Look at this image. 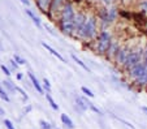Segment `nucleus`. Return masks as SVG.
Segmentation results:
<instances>
[{"label":"nucleus","instance_id":"nucleus-20","mask_svg":"<svg viewBox=\"0 0 147 129\" xmlns=\"http://www.w3.org/2000/svg\"><path fill=\"white\" fill-rule=\"evenodd\" d=\"M46 99H47L48 104H50V106H51V108H53V109H55V111H57V109H59V106H57V104H56V102L52 99V97H51V94H48V93L46 94Z\"/></svg>","mask_w":147,"mask_h":129},{"label":"nucleus","instance_id":"nucleus-24","mask_svg":"<svg viewBox=\"0 0 147 129\" xmlns=\"http://www.w3.org/2000/svg\"><path fill=\"white\" fill-rule=\"evenodd\" d=\"M108 13H109V20H111V22H113V21L116 20L117 11L115 8H112V9H109V11H108Z\"/></svg>","mask_w":147,"mask_h":129},{"label":"nucleus","instance_id":"nucleus-26","mask_svg":"<svg viewBox=\"0 0 147 129\" xmlns=\"http://www.w3.org/2000/svg\"><path fill=\"white\" fill-rule=\"evenodd\" d=\"M13 59L18 63V65H22V64H25V63H26V60L24 59V57H21L20 55H17V53H14V55H13Z\"/></svg>","mask_w":147,"mask_h":129},{"label":"nucleus","instance_id":"nucleus-8","mask_svg":"<svg viewBox=\"0 0 147 129\" xmlns=\"http://www.w3.org/2000/svg\"><path fill=\"white\" fill-rule=\"evenodd\" d=\"M129 53L130 52H129L126 48H122V50H120L119 52H117L116 60L119 61V64H121V65L125 64V61H126V59H128V56H129Z\"/></svg>","mask_w":147,"mask_h":129},{"label":"nucleus","instance_id":"nucleus-19","mask_svg":"<svg viewBox=\"0 0 147 129\" xmlns=\"http://www.w3.org/2000/svg\"><path fill=\"white\" fill-rule=\"evenodd\" d=\"M1 84H3V86L5 87L8 91H11V93H14V91H17V90H16V86L13 85V82H11L9 80H5V81H3Z\"/></svg>","mask_w":147,"mask_h":129},{"label":"nucleus","instance_id":"nucleus-38","mask_svg":"<svg viewBox=\"0 0 147 129\" xmlns=\"http://www.w3.org/2000/svg\"><path fill=\"white\" fill-rule=\"evenodd\" d=\"M141 109H142V112H143V113H144V115H146V116H147V107H142V108H141Z\"/></svg>","mask_w":147,"mask_h":129},{"label":"nucleus","instance_id":"nucleus-43","mask_svg":"<svg viewBox=\"0 0 147 129\" xmlns=\"http://www.w3.org/2000/svg\"><path fill=\"white\" fill-rule=\"evenodd\" d=\"M0 87H1V86H0Z\"/></svg>","mask_w":147,"mask_h":129},{"label":"nucleus","instance_id":"nucleus-35","mask_svg":"<svg viewBox=\"0 0 147 129\" xmlns=\"http://www.w3.org/2000/svg\"><path fill=\"white\" fill-rule=\"evenodd\" d=\"M45 28L47 29L48 31H50V34H52V35H55V31H53V29H51V28H50V26H48V25H45Z\"/></svg>","mask_w":147,"mask_h":129},{"label":"nucleus","instance_id":"nucleus-6","mask_svg":"<svg viewBox=\"0 0 147 129\" xmlns=\"http://www.w3.org/2000/svg\"><path fill=\"white\" fill-rule=\"evenodd\" d=\"M86 21H87V18H86V16H85V14H82V13L76 14V16H74V31H76V33L80 34V31L82 30V28L85 26Z\"/></svg>","mask_w":147,"mask_h":129},{"label":"nucleus","instance_id":"nucleus-12","mask_svg":"<svg viewBox=\"0 0 147 129\" xmlns=\"http://www.w3.org/2000/svg\"><path fill=\"white\" fill-rule=\"evenodd\" d=\"M60 119H61V123L64 124V126H65L67 129H74V124H73L72 119H70L68 115L63 113V115L60 116Z\"/></svg>","mask_w":147,"mask_h":129},{"label":"nucleus","instance_id":"nucleus-7","mask_svg":"<svg viewBox=\"0 0 147 129\" xmlns=\"http://www.w3.org/2000/svg\"><path fill=\"white\" fill-rule=\"evenodd\" d=\"M89 108V106L86 104V102L83 101L82 97H78V98H76V104H74V109H77L80 113L85 112L86 109Z\"/></svg>","mask_w":147,"mask_h":129},{"label":"nucleus","instance_id":"nucleus-21","mask_svg":"<svg viewBox=\"0 0 147 129\" xmlns=\"http://www.w3.org/2000/svg\"><path fill=\"white\" fill-rule=\"evenodd\" d=\"M0 98L3 99L4 102H9V101H11V99H9L8 93H7V91L3 89V87H0Z\"/></svg>","mask_w":147,"mask_h":129},{"label":"nucleus","instance_id":"nucleus-40","mask_svg":"<svg viewBox=\"0 0 147 129\" xmlns=\"http://www.w3.org/2000/svg\"><path fill=\"white\" fill-rule=\"evenodd\" d=\"M103 1H104V3H106L107 5H108V4H111L112 1H113V0H103Z\"/></svg>","mask_w":147,"mask_h":129},{"label":"nucleus","instance_id":"nucleus-5","mask_svg":"<svg viewBox=\"0 0 147 129\" xmlns=\"http://www.w3.org/2000/svg\"><path fill=\"white\" fill-rule=\"evenodd\" d=\"M60 28L64 34L70 35L74 31V18H63L60 24Z\"/></svg>","mask_w":147,"mask_h":129},{"label":"nucleus","instance_id":"nucleus-4","mask_svg":"<svg viewBox=\"0 0 147 129\" xmlns=\"http://www.w3.org/2000/svg\"><path fill=\"white\" fill-rule=\"evenodd\" d=\"M142 57H143V52H142L141 50L130 52L129 53V56H128V59H126V61H125V64H124V68L125 69H128V70H130L134 65H137L138 63L142 61Z\"/></svg>","mask_w":147,"mask_h":129},{"label":"nucleus","instance_id":"nucleus-32","mask_svg":"<svg viewBox=\"0 0 147 129\" xmlns=\"http://www.w3.org/2000/svg\"><path fill=\"white\" fill-rule=\"evenodd\" d=\"M9 63H11V67L13 68V69H17V68H18V63H17V61H16V60H14V59H12V60H11V61H9Z\"/></svg>","mask_w":147,"mask_h":129},{"label":"nucleus","instance_id":"nucleus-9","mask_svg":"<svg viewBox=\"0 0 147 129\" xmlns=\"http://www.w3.org/2000/svg\"><path fill=\"white\" fill-rule=\"evenodd\" d=\"M63 18H74V11L70 4H65L63 7Z\"/></svg>","mask_w":147,"mask_h":129},{"label":"nucleus","instance_id":"nucleus-34","mask_svg":"<svg viewBox=\"0 0 147 129\" xmlns=\"http://www.w3.org/2000/svg\"><path fill=\"white\" fill-rule=\"evenodd\" d=\"M142 59H143V63H144V64L147 65V50L143 52V57H142Z\"/></svg>","mask_w":147,"mask_h":129},{"label":"nucleus","instance_id":"nucleus-29","mask_svg":"<svg viewBox=\"0 0 147 129\" xmlns=\"http://www.w3.org/2000/svg\"><path fill=\"white\" fill-rule=\"evenodd\" d=\"M0 68H1V70H3V73H4V74H5V76H11V74H12V73H11V70H9L8 68L5 67V65H3V64H1V65H0Z\"/></svg>","mask_w":147,"mask_h":129},{"label":"nucleus","instance_id":"nucleus-25","mask_svg":"<svg viewBox=\"0 0 147 129\" xmlns=\"http://www.w3.org/2000/svg\"><path fill=\"white\" fill-rule=\"evenodd\" d=\"M63 4V0H53L52 1V7H51V9L52 11H57L59 9V7Z\"/></svg>","mask_w":147,"mask_h":129},{"label":"nucleus","instance_id":"nucleus-2","mask_svg":"<svg viewBox=\"0 0 147 129\" xmlns=\"http://www.w3.org/2000/svg\"><path fill=\"white\" fill-rule=\"evenodd\" d=\"M112 45V39H111V34L108 31H102L99 35V39H98V45H96V48L99 51V53H106L108 52L109 47Z\"/></svg>","mask_w":147,"mask_h":129},{"label":"nucleus","instance_id":"nucleus-23","mask_svg":"<svg viewBox=\"0 0 147 129\" xmlns=\"http://www.w3.org/2000/svg\"><path fill=\"white\" fill-rule=\"evenodd\" d=\"M81 90H82V93L85 94V95H86V97H90V98H92V97L95 95V94L92 93L91 90H90V89H87L86 86H82V87H81Z\"/></svg>","mask_w":147,"mask_h":129},{"label":"nucleus","instance_id":"nucleus-14","mask_svg":"<svg viewBox=\"0 0 147 129\" xmlns=\"http://www.w3.org/2000/svg\"><path fill=\"white\" fill-rule=\"evenodd\" d=\"M70 56H72V59H73V60H74V61H76V63H77V64H78V65H80V67H81V68H83V69L86 70V72H87V73H91V69H90V68H89V67H87V65H86V64H85V63H83V61H82V60H81V59H78V57H77V56H76L74 53H70Z\"/></svg>","mask_w":147,"mask_h":129},{"label":"nucleus","instance_id":"nucleus-15","mask_svg":"<svg viewBox=\"0 0 147 129\" xmlns=\"http://www.w3.org/2000/svg\"><path fill=\"white\" fill-rule=\"evenodd\" d=\"M82 98H83V101L86 102V104H87V106H89V108L91 109L92 112H94V113H96V115H99V116H102V115H103V113H102V111H100V109L98 108L96 106H94V104H92L90 101H87V98H86V97H82Z\"/></svg>","mask_w":147,"mask_h":129},{"label":"nucleus","instance_id":"nucleus-30","mask_svg":"<svg viewBox=\"0 0 147 129\" xmlns=\"http://www.w3.org/2000/svg\"><path fill=\"white\" fill-rule=\"evenodd\" d=\"M16 90H17V91H18L20 94H22V97H24V101H28V98H29V97H28V94H26L22 89H20V87H16Z\"/></svg>","mask_w":147,"mask_h":129},{"label":"nucleus","instance_id":"nucleus-22","mask_svg":"<svg viewBox=\"0 0 147 129\" xmlns=\"http://www.w3.org/2000/svg\"><path fill=\"white\" fill-rule=\"evenodd\" d=\"M39 125H40V129H53V125H51L48 121H45V120L39 121Z\"/></svg>","mask_w":147,"mask_h":129},{"label":"nucleus","instance_id":"nucleus-27","mask_svg":"<svg viewBox=\"0 0 147 129\" xmlns=\"http://www.w3.org/2000/svg\"><path fill=\"white\" fill-rule=\"evenodd\" d=\"M3 123H4V125L7 126V129H16L14 128V125H13V123H12L11 120H8V119H5Z\"/></svg>","mask_w":147,"mask_h":129},{"label":"nucleus","instance_id":"nucleus-1","mask_svg":"<svg viewBox=\"0 0 147 129\" xmlns=\"http://www.w3.org/2000/svg\"><path fill=\"white\" fill-rule=\"evenodd\" d=\"M130 77L136 81V84L138 85H146V65L143 61L138 63L137 65H134L130 70H129Z\"/></svg>","mask_w":147,"mask_h":129},{"label":"nucleus","instance_id":"nucleus-41","mask_svg":"<svg viewBox=\"0 0 147 129\" xmlns=\"http://www.w3.org/2000/svg\"><path fill=\"white\" fill-rule=\"evenodd\" d=\"M146 65V64H144ZM146 85H147V65H146Z\"/></svg>","mask_w":147,"mask_h":129},{"label":"nucleus","instance_id":"nucleus-16","mask_svg":"<svg viewBox=\"0 0 147 129\" xmlns=\"http://www.w3.org/2000/svg\"><path fill=\"white\" fill-rule=\"evenodd\" d=\"M26 13H28V16L34 21V24H35V25L38 26V28H42V22H40V20H39V17H36L35 14H34L33 12L30 11V9H26Z\"/></svg>","mask_w":147,"mask_h":129},{"label":"nucleus","instance_id":"nucleus-3","mask_svg":"<svg viewBox=\"0 0 147 129\" xmlns=\"http://www.w3.org/2000/svg\"><path fill=\"white\" fill-rule=\"evenodd\" d=\"M95 31H96V21H95L94 17H90L89 20L86 21L85 26L82 28V30L80 31V35L82 38H92L95 35Z\"/></svg>","mask_w":147,"mask_h":129},{"label":"nucleus","instance_id":"nucleus-28","mask_svg":"<svg viewBox=\"0 0 147 129\" xmlns=\"http://www.w3.org/2000/svg\"><path fill=\"white\" fill-rule=\"evenodd\" d=\"M43 86H45V89L47 90V91H51V84L47 78H43Z\"/></svg>","mask_w":147,"mask_h":129},{"label":"nucleus","instance_id":"nucleus-10","mask_svg":"<svg viewBox=\"0 0 147 129\" xmlns=\"http://www.w3.org/2000/svg\"><path fill=\"white\" fill-rule=\"evenodd\" d=\"M28 76H29V78H30V81H31V84H33V86H34V89L38 91V93H40V94H43V87L40 86V84H39V81L36 80V77L34 76L31 72H29L28 73Z\"/></svg>","mask_w":147,"mask_h":129},{"label":"nucleus","instance_id":"nucleus-11","mask_svg":"<svg viewBox=\"0 0 147 129\" xmlns=\"http://www.w3.org/2000/svg\"><path fill=\"white\" fill-rule=\"evenodd\" d=\"M99 16H100V20H102V22H103V28H106V26H108V24H111L108 9H102V11L99 12Z\"/></svg>","mask_w":147,"mask_h":129},{"label":"nucleus","instance_id":"nucleus-17","mask_svg":"<svg viewBox=\"0 0 147 129\" xmlns=\"http://www.w3.org/2000/svg\"><path fill=\"white\" fill-rule=\"evenodd\" d=\"M119 45H117L116 42H112V45H111V47H109V50H108V55L109 56H115L116 57V55H117V52H119Z\"/></svg>","mask_w":147,"mask_h":129},{"label":"nucleus","instance_id":"nucleus-13","mask_svg":"<svg viewBox=\"0 0 147 129\" xmlns=\"http://www.w3.org/2000/svg\"><path fill=\"white\" fill-rule=\"evenodd\" d=\"M40 45H42V46H43V47H45V48H47V50H48V51H50V53H52V55H55V56H56V57H57V59H59V60H61V61H65V60H64V57L61 56V55H60V53H59V52H57V51H56V50H55V48H52V47H51V46H50V45H47V43H45V42H42V43H40Z\"/></svg>","mask_w":147,"mask_h":129},{"label":"nucleus","instance_id":"nucleus-42","mask_svg":"<svg viewBox=\"0 0 147 129\" xmlns=\"http://www.w3.org/2000/svg\"><path fill=\"white\" fill-rule=\"evenodd\" d=\"M53 129H59V128H56V126H53Z\"/></svg>","mask_w":147,"mask_h":129},{"label":"nucleus","instance_id":"nucleus-36","mask_svg":"<svg viewBox=\"0 0 147 129\" xmlns=\"http://www.w3.org/2000/svg\"><path fill=\"white\" fill-rule=\"evenodd\" d=\"M22 78H24V74L21 72H18L17 73V80H22Z\"/></svg>","mask_w":147,"mask_h":129},{"label":"nucleus","instance_id":"nucleus-37","mask_svg":"<svg viewBox=\"0 0 147 129\" xmlns=\"http://www.w3.org/2000/svg\"><path fill=\"white\" fill-rule=\"evenodd\" d=\"M21 3L25 4V5H30V1H29V0H21Z\"/></svg>","mask_w":147,"mask_h":129},{"label":"nucleus","instance_id":"nucleus-39","mask_svg":"<svg viewBox=\"0 0 147 129\" xmlns=\"http://www.w3.org/2000/svg\"><path fill=\"white\" fill-rule=\"evenodd\" d=\"M4 115H5V111H4V109L0 107V116H4Z\"/></svg>","mask_w":147,"mask_h":129},{"label":"nucleus","instance_id":"nucleus-18","mask_svg":"<svg viewBox=\"0 0 147 129\" xmlns=\"http://www.w3.org/2000/svg\"><path fill=\"white\" fill-rule=\"evenodd\" d=\"M51 0H36V4H38V7L40 8V11H47L48 5H50Z\"/></svg>","mask_w":147,"mask_h":129},{"label":"nucleus","instance_id":"nucleus-31","mask_svg":"<svg viewBox=\"0 0 147 129\" xmlns=\"http://www.w3.org/2000/svg\"><path fill=\"white\" fill-rule=\"evenodd\" d=\"M141 9L147 13V0H143V1L141 3Z\"/></svg>","mask_w":147,"mask_h":129},{"label":"nucleus","instance_id":"nucleus-33","mask_svg":"<svg viewBox=\"0 0 147 129\" xmlns=\"http://www.w3.org/2000/svg\"><path fill=\"white\" fill-rule=\"evenodd\" d=\"M31 109H33V107H31V104H28V106L25 107V109H24V115H25V113H29L31 111Z\"/></svg>","mask_w":147,"mask_h":129}]
</instances>
